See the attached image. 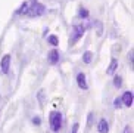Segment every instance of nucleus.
Segmentation results:
<instances>
[{
    "label": "nucleus",
    "mask_w": 134,
    "mask_h": 133,
    "mask_svg": "<svg viewBox=\"0 0 134 133\" xmlns=\"http://www.w3.org/2000/svg\"><path fill=\"white\" fill-rule=\"evenodd\" d=\"M63 124V115L60 111H52L50 115H49V126H50V130L53 133H58L62 129Z\"/></svg>",
    "instance_id": "f257e3e1"
},
{
    "label": "nucleus",
    "mask_w": 134,
    "mask_h": 133,
    "mask_svg": "<svg viewBox=\"0 0 134 133\" xmlns=\"http://www.w3.org/2000/svg\"><path fill=\"white\" fill-rule=\"evenodd\" d=\"M46 12V8H44L43 3H38L37 0H34V3L31 6H28V11H27V16L30 18H37V16H41Z\"/></svg>",
    "instance_id": "f03ea898"
},
{
    "label": "nucleus",
    "mask_w": 134,
    "mask_h": 133,
    "mask_svg": "<svg viewBox=\"0 0 134 133\" xmlns=\"http://www.w3.org/2000/svg\"><path fill=\"white\" fill-rule=\"evenodd\" d=\"M84 33H86V27H84L83 24L74 25V28H72V31H71V39H69V43L75 44L84 35Z\"/></svg>",
    "instance_id": "7ed1b4c3"
},
{
    "label": "nucleus",
    "mask_w": 134,
    "mask_h": 133,
    "mask_svg": "<svg viewBox=\"0 0 134 133\" xmlns=\"http://www.w3.org/2000/svg\"><path fill=\"white\" fill-rule=\"evenodd\" d=\"M10 64H12V58H10V55L9 53H6V55H3V58L0 59V73L2 74H8L9 70H10Z\"/></svg>",
    "instance_id": "20e7f679"
},
{
    "label": "nucleus",
    "mask_w": 134,
    "mask_h": 133,
    "mask_svg": "<svg viewBox=\"0 0 134 133\" xmlns=\"http://www.w3.org/2000/svg\"><path fill=\"white\" fill-rule=\"evenodd\" d=\"M121 102H122V106H127V108L133 106V102H134L133 92H131V90H125L121 96Z\"/></svg>",
    "instance_id": "39448f33"
},
{
    "label": "nucleus",
    "mask_w": 134,
    "mask_h": 133,
    "mask_svg": "<svg viewBox=\"0 0 134 133\" xmlns=\"http://www.w3.org/2000/svg\"><path fill=\"white\" fill-rule=\"evenodd\" d=\"M75 80H77V86L81 90L88 89V83H87V78H86V74H84V73H78L77 77H75Z\"/></svg>",
    "instance_id": "423d86ee"
},
{
    "label": "nucleus",
    "mask_w": 134,
    "mask_h": 133,
    "mask_svg": "<svg viewBox=\"0 0 134 133\" xmlns=\"http://www.w3.org/2000/svg\"><path fill=\"white\" fill-rule=\"evenodd\" d=\"M47 61H49V64H52V65L59 64V61H60V53H59V50L53 49V50L49 52V53H47Z\"/></svg>",
    "instance_id": "0eeeda50"
},
{
    "label": "nucleus",
    "mask_w": 134,
    "mask_h": 133,
    "mask_svg": "<svg viewBox=\"0 0 134 133\" xmlns=\"http://www.w3.org/2000/svg\"><path fill=\"white\" fill-rule=\"evenodd\" d=\"M109 121H108L106 118H100L97 123V132L99 133H108L109 132Z\"/></svg>",
    "instance_id": "6e6552de"
},
{
    "label": "nucleus",
    "mask_w": 134,
    "mask_h": 133,
    "mask_svg": "<svg viewBox=\"0 0 134 133\" xmlns=\"http://www.w3.org/2000/svg\"><path fill=\"white\" fill-rule=\"evenodd\" d=\"M118 65H119L118 59H116V58H112V59H110V62H109V66L106 68V74H108V75H114L115 71L118 70Z\"/></svg>",
    "instance_id": "1a4fd4ad"
},
{
    "label": "nucleus",
    "mask_w": 134,
    "mask_h": 133,
    "mask_svg": "<svg viewBox=\"0 0 134 133\" xmlns=\"http://www.w3.org/2000/svg\"><path fill=\"white\" fill-rule=\"evenodd\" d=\"M28 6H30V4H28V2H24V3L21 4V8L18 9V11H16L15 13H16V15H27Z\"/></svg>",
    "instance_id": "9d476101"
},
{
    "label": "nucleus",
    "mask_w": 134,
    "mask_h": 133,
    "mask_svg": "<svg viewBox=\"0 0 134 133\" xmlns=\"http://www.w3.org/2000/svg\"><path fill=\"white\" fill-rule=\"evenodd\" d=\"M91 61H93V53H91L90 50H86L83 53V62L84 64H91Z\"/></svg>",
    "instance_id": "9b49d317"
},
{
    "label": "nucleus",
    "mask_w": 134,
    "mask_h": 133,
    "mask_svg": "<svg viewBox=\"0 0 134 133\" xmlns=\"http://www.w3.org/2000/svg\"><path fill=\"white\" fill-rule=\"evenodd\" d=\"M47 43L52 44L53 47H56L58 44H59V39H58V35H55V34L49 35V37H47Z\"/></svg>",
    "instance_id": "f8f14e48"
},
{
    "label": "nucleus",
    "mask_w": 134,
    "mask_h": 133,
    "mask_svg": "<svg viewBox=\"0 0 134 133\" xmlns=\"http://www.w3.org/2000/svg\"><path fill=\"white\" fill-rule=\"evenodd\" d=\"M114 86L116 87V89H121L122 87V77L121 75H114Z\"/></svg>",
    "instance_id": "ddd939ff"
},
{
    "label": "nucleus",
    "mask_w": 134,
    "mask_h": 133,
    "mask_svg": "<svg viewBox=\"0 0 134 133\" xmlns=\"http://www.w3.org/2000/svg\"><path fill=\"white\" fill-rule=\"evenodd\" d=\"M93 121H94V112H88V115H87V129L93 127Z\"/></svg>",
    "instance_id": "4468645a"
},
{
    "label": "nucleus",
    "mask_w": 134,
    "mask_h": 133,
    "mask_svg": "<svg viewBox=\"0 0 134 133\" xmlns=\"http://www.w3.org/2000/svg\"><path fill=\"white\" fill-rule=\"evenodd\" d=\"M88 15H90V13H88V11H87L86 8H80L78 16L81 18V19H87V18H88Z\"/></svg>",
    "instance_id": "2eb2a0df"
},
{
    "label": "nucleus",
    "mask_w": 134,
    "mask_h": 133,
    "mask_svg": "<svg viewBox=\"0 0 134 133\" xmlns=\"http://www.w3.org/2000/svg\"><path fill=\"white\" fill-rule=\"evenodd\" d=\"M31 123L34 126H41V117H40V115H34V117L31 118Z\"/></svg>",
    "instance_id": "dca6fc26"
},
{
    "label": "nucleus",
    "mask_w": 134,
    "mask_h": 133,
    "mask_svg": "<svg viewBox=\"0 0 134 133\" xmlns=\"http://www.w3.org/2000/svg\"><path fill=\"white\" fill-rule=\"evenodd\" d=\"M37 98H38V101H40V105H43V104H44V90L43 89L37 93Z\"/></svg>",
    "instance_id": "f3484780"
},
{
    "label": "nucleus",
    "mask_w": 134,
    "mask_h": 133,
    "mask_svg": "<svg viewBox=\"0 0 134 133\" xmlns=\"http://www.w3.org/2000/svg\"><path fill=\"white\" fill-rule=\"evenodd\" d=\"M114 106L116 108V110H119V108H122V102H121V98H115V99H114Z\"/></svg>",
    "instance_id": "a211bd4d"
},
{
    "label": "nucleus",
    "mask_w": 134,
    "mask_h": 133,
    "mask_svg": "<svg viewBox=\"0 0 134 133\" xmlns=\"http://www.w3.org/2000/svg\"><path fill=\"white\" fill-rule=\"evenodd\" d=\"M133 55H134V50H130V52H128V56H127V58H128V62H130V65H131V66L134 65V59H133Z\"/></svg>",
    "instance_id": "6ab92c4d"
},
{
    "label": "nucleus",
    "mask_w": 134,
    "mask_h": 133,
    "mask_svg": "<svg viewBox=\"0 0 134 133\" xmlns=\"http://www.w3.org/2000/svg\"><path fill=\"white\" fill-rule=\"evenodd\" d=\"M78 129H80V123H74L72 124V129H71V133H78Z\"/></svg>",
    "instance_id": "aec40b11"
},
{
    "label": "nucleus",
    "mask_w": 134,
    "mask_h": 133,
    "mask_svg": "<svg viewBox=\"0 0 134 133\" xmlns=\"http://www.w3.org/2000/svg\"><path fill=\"white\" fill-rule=\"evenodd\" d=\"M133 130H131V126L130 124H127L125 127H124V130H122V133H131Z\"/></svg>",
    "instance_id": "412c9836"
}]
</instances>
